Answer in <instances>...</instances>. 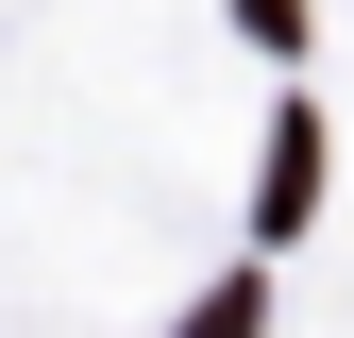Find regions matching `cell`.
Wrapping results in <instances>:
<instances>
[{"label":"cell","mask_w":354,"mask_h":338,"mask_svg":"<svg viewBox=\"0 0 354 338\" xmlns=\"http://www.w3.org/2000/svg\"><path fill=\"white\" fill-rule=\"evenodd\" d=\"M186 338H253V287H219V305H203V321H186Z\"/></svg>","instance_id":"6da1fadb"}]
</instances>
